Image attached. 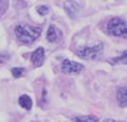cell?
<instances>
[{"label":"cell","mask_w":127,"mask_h":122,"mask_svg":"<svg viewBox=\"0 0 127 122\" xmlns=\"http://www.w3.org/2000/svg\"><path fill=\"white\" fill-rule=\"evenodd\" d=\"M16 39L25 45L32 44L37 37L41 35V28L40 26H30V25H16L14 29Z\"/></svg>","instance_id":"6da1fadb"},{"label":"cell","mask_w":127,"mask_h":122,"mask_svg":"<svg viewBox=\"0 0 127 122\" xmlns=\"http://www.w3.org/2000/svg\"><path fill=\"white\" fill-rule=\"evenodd\" d=\"M107 32L115 37L127 39V23L121 18H112L107 23Z\"/></svg>","instance_id":"7a4b0ae2"},{"label":"cell","mask_w":127,"mask_h":122,"mask_svg":"<svg viewBox=\"0 0 127 122\" xmlns=\"http://www.w3.org/2000/svg\"><path fill=\"white\" fill-rule=\"evenodd\" d=\"M103 52V45L102 44H97L95 46H85V47H81L76 51V55L80 57V59H84V60H97L101 57Z\"/></svg>","instance_id":"3957f363"},{"label":"cell","mask_w":127,"mask_h":122,"mask_svg":"<svg viewBox=\"0 0 127 122\" xmlns=\"http://www.w3.org/2000/svg\"><path fill=\"white\" fill-rule=\"evenodd\" d=\"M84 69V66L79 62H75V61L71 60H64L62 65H61V71L66 75H75L81 72Z\"/></svg>","instance_id":"277c9868"},{"label":"cell","mask_w":127,"mask_h":122,"mask_svg":"<svg viewBox=\"0 0 127 122\" xmlns=\"http://www.w3.org/2000/svg\"><path fill=\"white\" fill-rule=\"evenodd\" d=\"M45 60V50L44 47H37L31 55V62L35 67H39L44 64Z\"/></svg>","instance_id":"5b68a950"},{"label":"cell","mask_w":127,"mask_h":122,"mask_svg":"<svg viewBox=\"0 0 127 122\" xmlns=\"http://www.w3.org/2000/svg\"><path fill=\"white\" fill-rule=\"evenodd\" d=\"M64 9H65V11L67 13V15L70 18H75L79 14V11H80L79 4L72 1V0H66V1L64 3Z\"/></svg>","instance_id":"8992f818"},{"label":"cell","mask_w":127,"mask_h":122,"mask_svg":"<svg viewBox=\"0 0 127 122\" xmlns=\"http://www.w3.org/2000/svg\"><path fill=\"white\" fill-rule=\"evenodd\" d=\"M117 102L121 107L127 106V87H120L117 90Z\"/></svg>","instance_id":"52a82bcc"},{"label":"cell","mask_w":127,"mask_h":122,"mask_svg":"<svg viewBox=\"0 0 127 122\" xmlns=\"http://www.w3.org/2000/svg\"><path fill=\"white\" fill-rule=\"evenodd\" d=\"M59 32H60V31H57V29H56L54 25H50L49 29H47V34H46L47 41H49V42H55V41H57V39H59V36H60Z\"/></svg>","instance_id":"ba28073f"},{"label":"cell","mask_w":127,"mask_h":122,"mask_svg":"<svg viewBox=\"0 0 127 122\" xmlns=\"http://www.w3.org/2000/svg\"><path fill=\"white\" fill-rule=\"evenodd\" d=\"M108 62L112 64V65H117V64H125V65H127V50L123 51L120 56L110 59V60H108Z\"/></svg>","instance_id":"9c48e42d"},{"label":"cell","mask_w":127,"mask_h":122,"mask_svg":"<svg viewBox=\"0 0 127 122\" xmlns=\"http://www.w3.org/2000/svg\"><path fill=\"white\" fill-rule=\"evenodd\" d=\"M19 105L25 108V110H31L32 107V100L28 96V95H23L19 97Z\"/></svg>","instance_id":"30bf717a"},{"label":"cell","mask_w":127,"mask_h":122,"mask_svg":"<svg viewBox=\"0 0 127 122\" xmlns=\"http://www.w3.org/2000/svg\"><path fill=\"white\" fill-rule=\"evenodd\" d=\"M72 121H98V117L96 116H92V115H89V116H76V117H72L71 118Z\"/></svg>","instance_id":"8fae6325"},{"label":"cell","mask_w":127,"mask_h":122,"mask_svg":"<svg viewBox=\"0 0 127 122\" xmlns=\"http://www.w3.org/2000/svg\"><path fill=\"white\" fill-rule=\"evenodd\" d=\"M11 74H13V76L15 79H19V77L24 76L25 69H23V67H14V69H11Z\"/></svg>","instance_id":"7c38bea8"},{"label":"cell","mask_w":127,"mask_h":122,"mask_svg":"<svg viewBox=\"0 0 127 122\" xmlns=\"http://www.w3.org/2000/svg\"><path fill=\"white\" fill-rule=\"evenodd\" d=\"M37 13H39L40 15H46V14L49 13V8H47V6H45V5L39 6V8H37Z\"/></svg>","instance_id":"4fadbf2b"},{"label":"cell","mask_w":127,"mask_h":122,"mask_svg":"<svg viewBox=\"0 0 127 122\" xmlns=\"http://www.w3.org/2000/svg\"><path fill=\"white\" fill-rule=\"evenodd\" d=\"M10 59V56L8 54H4V52H0V64H4Z\"/></svg>","instance_id":"5bb4252c"},{"label":"cell","mask_w":127,"mask_h":122,"mask_svg":"<svg viewBox=\"0 0 127 122\" xmlns=\"http://www.w3.org/2000/svg\"><path fill=\"white\" fill-rule=\"evenodd\" d=\"M116 1H121V0H116Z\"/></svg>","instance_id":"9a60e30c"}]
</instances>
